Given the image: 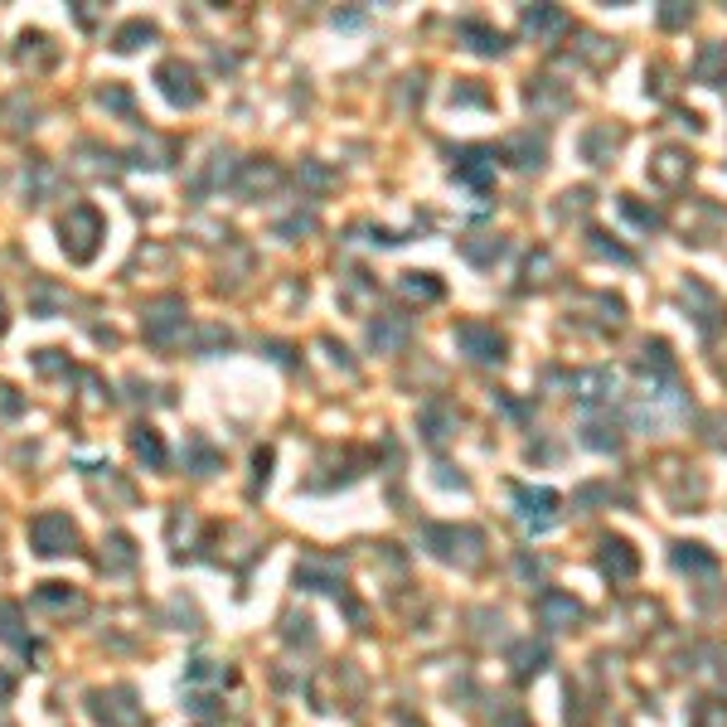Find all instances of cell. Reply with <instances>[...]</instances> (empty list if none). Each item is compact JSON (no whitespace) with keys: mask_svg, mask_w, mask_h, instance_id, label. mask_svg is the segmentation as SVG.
<instances>
[{"mask_svg":"<svg viewBox=\"0 0 727 727\" xmlns=\"http://www.w3.org/2000/svg\"><path fill=\"white\" fill-rule=\"evenodd\" d=\"M233 684V669L219 665V659H190V669H184V708L194 713V718H204V713L219 708L223 689Z\"/></svg>","mask_w":727,"mask_h":727,"instance_id":"cell-1","label":"cell"},{"mask_svg":"<svg viewBox=\"0 0 727 727\" xmlns=\"http://www.w3.org/2000/svg\"><path fill=\"white\" fill-rule=\"evenodd\" d=\"M102 233H108V223H102V214L92 204H69V214L59 219V243H63V253H69V262H78V267L98 258Z\"/></svg>","mask_w":727,"mask_h":727,"instance_id":"cell-2","label":"cell"},{"mask_svg":"<svg viewBox=\"0 0 727 727\" xmlns=\"http://www.w3.org/2000/svg\"><path fill=\"white\" fill-rule=\"evenodd\" d=\"M88 713L98 727H145V704L131 684H108V689H88Z\"/></svg>","mask_w":727,"mask_h":727,"instance_id":"cell-3","label":"cell"},{"mask_svg":"<svg viewBox=\"0 0 727 727\" xmlns=\"http://www.w3.org/2000/svg\"><path fill=\"white\" fill-rule=\"evenodd\" d=\"M30 548L39 558H73L83 548V534H78V524L63 509H44L30 519Z\"/></svg>","mask_w":727,"mask_h":727,"instance_id":"cell-4","label":"cell"},{"mask_svg":"<svg viewBox=\"0 0 727 727\" xmlns=\"http://www.w3.org/2000/svg\"><path fill=\"white\" fill-rule=\"evenodd\" d=\"M141 330L151 345H175V335L184 330V301L180 296H155L141 306Z\"/></svg>","mask_w":727,"mask_h":727,"instance_id":"cell-5","label":"cell"},{"mask_svg":"<svg viewBox=\"0 0 727 727\" xmlns=\"http://www.w3.org/2000/svg\"><path fill=\"white\" fill-rule=\"evenodd\" d=\"M155 83H161L170 108H200V98H204L200 78H194V69L184 59H165L161 69H155Z\"/></svg>","mask_w":727,"mask_h":727,"instance_id":"cell-6","label":"cell"},{"mask_svg":"<svg viewBox=\"0 0 727 727\" xmlns=\"http://www.w3.org/2000/svg\"><path fill=\"white\" fill-rule=\"evenodd\" d=\"M296 582L306 592H335V597H345V567H340V558H321V553H311V558H301Z\"/></svg>","mask_w":727,"mask_h":727,"instance_id":"cell-7","label":"cell"},{"mask_svg":"<svg viewBox=\"0 0 727 727\" xmlns=\"http://www.w3.org/2000/svg\"><path fill=\"white\" fill-rule=\"evenodd\" d=\"M514 505H519V519L524 528H534V534H544V528L558 524V495L553 491H514Z\"/></svg>","mask_w":727,"mask_h":727,"instance_id":"cell-8","label":"cell"},{"mask_svg":"<svg viewBox=\"0 0 727 727\" xmlns=\"http://www.w3.org/2000/svg\"><path fill=\"white\" fill-rule=\"evenodd\" d=\"M30 606L34 612H49V616H83V597H78L69 582H39Z\"/></svg>","mask_w":727,"mask_h":727,"instance_id":"cell-9","label":"cell"},{"mask_svg":"<svg viewBox=\"0 0 727 727\" xmlns=\"http://www.w3.org/2000/svg\"><path fill=\"white\" fill-rule=\"evenodd\" d=\"M0 640H6L16 655H24V659L39 655V640L24 630V606L20 602H0Z\"/></svg>","mask_w":727,"mask_h":727,"instance_id":"cell-10","label":"cell"},{"mask_svg":"<svg viewBox=\"0 0 727 727\" xmlns=\"http://www.w3.org/2000/svg\"><path fill=\"white\" fill-rule=\"evenodd\" d=\"M16 54H20V69L44 73V69H54V63H59V44H54V39H49L44 30H24Z\"/></svg>","mask_w":727,"mask_h":727,"instance_id":"cell-11","label":"cell"},{"mask_svg":"<svg viewBox=\"0 0 727 727\" xmlns=\"http://www.w3.org/2000/svg\"><path fill=\"white\" fill-rule=\"evenodd\" d=\"M131 567H137V544H131L127 534H108V538H102L98 573H108V577H127Z\"/></svg>","mask_w":727,"mask_h":727,"instance_id":"cell-12","label":"cell"},{"mask_svg":"<svg viewBox=\"0 0 727 727\" xmlns=\"http://www.w3.org/2000/svg\"><path fill=\"white\" fill-rule=\"evenodd\" d=\"M456 340H461V345H466L471 350V360H485V364H499V360H505V340H499L495 335V330H481V325H461L456 330Z\"/></svg>","mask_w":727,"mask_h":727,"instance_id":"cell-13","label":"cell"},{"mask_svg":"<svg viewBox=\"0 0 727 727\" xmlns=\"http://www.w3.org/2000/svg\"><path fill=\"white\" fill-rule=\"evenodd\" d=\"M131 452H137V461H145L151 471H165V442L151 422H137V427H131Z\"/></svg>","mask_w":727,"mask_h":727,"instance_id":"cell-14","label":"cell"},{"mask_svg":"<svg viewBox=\"0 0 727 727\" xmlns=\"http://www.w3.org/2000/svg\"><path fill=\"white\" fill-rule=\"evenodd\" d=\"M538 616H544V626L563 630V626H573V620H582V606L567 597V592H544V597H538Z\"/></svg>","mask_w":727,"mask_h":727,"instance_id":"cell-15","label":"cell"},{"mask_svg":"<svg viewBox=\"0 0 727 727\" xmlns=\"http://www.w3.org/2000/svg\"><path fill=\"white\" fill-rule=\"evenodd\" d=\"M73 306V296L63 286H54V282H44V276H39L34 282V291H30V315H54V311H69Z\"/></svg>","mask_w":727,"mask_h":727,"instance_id":"cell-16","label":"cell"},{"mask_svg":"<svg viewBox=\"0 0 727 727\" xmlns=\"http://www.w3.org/2000/svg\"><path fill=\"white\" fill-rule=\"evenodd\" d=\"M602 548H606V553H602V567H606L612 577H630V573H636V553H630L626 538H606Z\"/></svg>","mask_w":727,"mask_h":727,"instance_id":"cell-17","label":"cell"},{"mask_svg":"<svg viewBox=\"0 0 727 727\" xmlns=\"http://www.w3.org/2000/svg\"><path fill=\"white\" fill-rule=\"evenodd\" d=\"M141 39H155V24L151 20H127L122 30L112 34V49L117 54H131V49H141Z\"/></svg>","mask_w":727,"mask_h":727,"instance_id":"cell-18","label":"cell"},{"mask_svg":"<svg viewBox=\"0 0 727 727\" xmlns=\"http://www.w3.org/2000/svg\"><path fill=\"white\" fill-rule=\"evenodd\" d=\"M548 665V645H519V650H514V674H519V679H528V674H538Z\"/></svg>","mask_w":727,"mask_h":727,"instance_id":"cell-19","label":"cell"},{"mask_svg":"<svg viewBox=\"0 0 727 727\" xmlns=\"http://www.w3.org/2000/svg\"><path fill=\"white\" fill-rule=\"evenodd\" d=\"M674 563H679L684 573H713V553H704L698 544H679L674 548Z\"/></svg>","mask_w":727,"mask_h":727,"instance_id":"cell-20","label":"cell"},{"mask_svg":"<svg viewBox=\"0 0 727 727\" xmlns=\"http://www.w3.org/2000/svg\"><path fill=\"white\" fill-rule=\"evenodd\" d=\"M461 175L475 180V184H485V180L495 175V161H491V155H485V151H471L466 161H461Z\"/></svg>","mask_w":727,"mask_h":727,"instance_id":"cell-21","label":"cell"},{"mask_svg":"<svg viewBox=\"0 0 727 727\" xmlns=\"http://www.w3.org/2000/svg\"><path fill=\"white\" fill-rule=\"evenodd\" d=\"M694 727H727V704H718V698H704V704L694 708Z\"/></svg>","mask_w":727,"mask_h":727,"instance_id":"cell-22","label":"cell"},{"mask_svg":"<svg viewBox=\"0 0 727 727\" xmlns=\"http://www.w3.org/2000/svg\"><path fill=\"white\" fill-rule=\"evenodd\" d=\"M190 452H194V475H214V471H219V452H209V442H200V436H194Z\"/></svg>","mask_w":727,"mask_h":727,"instance_id":"cell-23","label":"cell"},{"mask_svg":"<svg viewBox=\"0 0 727 727\" xmlns=\"http://www.w3.org/2000/svg\"><path fill=\"white\" fill-rule=\"evenodd\" d=\"M98 102H102V108H112V112H127V117H131V92H127L122 83L102 88V92H98Z\"/></svg>","mask_w":727,"mask_h":727,"instance_id":"cell-24","label":"cell"},{"mask_svg":"<svg viewBox=\"0 0 727 727\" xmlns=\"http://www.w3.org/2000/svg\"><path fill=\"white\" fill-rule=\"evenodd\" d=\"M563 16L558 10H528V30H558Z\"/></svg>","mask_w":727,"mask_h":727,"instance_id":"cell-25","label":"cell"},{"mask_svg":"<svg viewBox=\"0 0 727 727\" xmlns=\"http://www.w3.org/2000/svg\"><path fill=\"white\" fill-rule=\"evenodd\" d=\"M0 407H6V413H20V398H16V388H10V383H0Z\"/></svg>","mask_w":727,"mask_h":727,"instance_id":"cell-26","label":"cell"},{"mask_svg":"<svg viewBox=\"0 0 727 727\" xmlns=\"http://www.w3.org/2000/svg\"><path fill=\"white\" fill-rule=\"evenodd\" d=\"M10 694H16V674L0 669V704H10Z\"/></svg>","mask_w":727,"mask_h":727,"instance_id":"cell-27","label":"cell"},{"mask_svg":"<svg viewBox=\"0 0 727 727\" xmlns=\"http://www.w3.org/2000/svg\"><path fill=\"white\" fill-rule=\"evenodd\" d=\"M499 727H528V723H524V713H505V723Z\"/></svg>","mask_w":727,"mask_h":727,"instance_id":"cell-28","label":"cell"},{"mask_svg":"<svg viewBox=\"0 0 727 727\" xmlns=\"http://www.w3.org/2000/svg\"><path fill=\"white\" fill-rule=\"evenodd\" d=\"M0 335H6V306H0Z\"/></svg>","mask_w":727,"mask_h":727,"instance_id":"cell-29","label":"cell"}]
</instances>
